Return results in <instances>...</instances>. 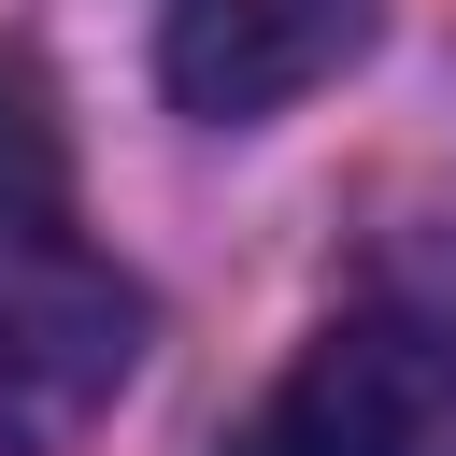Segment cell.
<instances>
[{
	"instance_id": "cell-1",
	"label": "cell",
	"mask_w": 456,
	"mask_h": 456,
	"mask_svg": "<svg viewBox=\"0 0 456 456\" xmlns=\"http://www.w3.org/2000/svg\"><path fill=\"white\" fill-rule=\"evenodd\" d=\"M142 370V285L71 242H0V456H57Z\"/></svg>"
},
{
	"instance_id": "cell-3",
	"label": "cell",
	"mask_w": 456,
	"mask_h": 456,
	"mask_svg": "<svg viewBox=\"0 0 456 456\" xmlns=\"http://www.w3.org/2000/svg\"><path fill=\"white\" fill-rule=\"evenodd\" d=\"M370 14L385 0H171L157 14V86L200 128H256V114L314 100L328 71H356Z\"/></svg>"
},
{
	"instance_id": "cell-2",
	"label": "cell",
	"mask_w": 456,
	"mask_h": 456,
	"mask_svg": "<svg viewBox=\"0 0 456 456\" xmlns=\"http://www.w3.org/2000/svg\"><path fill=\"white\" fill-rule=\"evenodd\" d=\"M256 456H456V328L342 314L256 413Z\"/></svg>"
},
{
	"instance_id": "cell-4",
	"label": "cell",
	"mask_w": 456,
	"mask_h": 456,
	"mask_svg": "<svg viewBox=\"0 0 456 456\" xmlns=\"http://www.w3.org/2000/svg\"><path fill=\"white\" fill-rule=\"evenodd\" d=\"M71 200V142H57V86L0 43V242H43Z\"/></svg>"
}]
</instances>
